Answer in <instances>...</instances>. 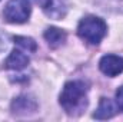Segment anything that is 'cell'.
<instances>
[{
    "label": "cell",
    "instance_id": "cell-1",
    "mask_svg": "<svg viewBox=\"0 0 123 122\" xmlns=\"http://www.w3.org/2000/svg\"><path fill=\"white\" fill-rule=\"evenodd\" d=\"M60 105L69 115H79L87 106V86L80 81L67 82L60 93Z\"/></svg>",
    "mask_w": 123,
    "mask_h": 122
},
{
    "label": "cell",
    "instance_id": "cell-2",
    "mask_svg": "<svg viewBox=\"0 0 123 122\" xmlns=\"http://www.w3.org/2000/svg\"><path fill=\"white\" fill-rule=\"evenodd\" d=\"M106 33H107L106 23L100 17H94V16L82 19L77 26V34L89 45H99L106 36Z\"/></svg>",
    "mask_w": 123,
    "mask_h": 122
},
{
    "label": "cell",
    "instance_id": "cell-3",
    "mask_svg": "<svg viewBox=\"0 0 123 122\" xmlns=\"http://www.w3.org/2000/svg\"><path fill=\"white\" fill-rule=\"evenodd\" d=\"M31 7L29 0H9L4 10L3 16L9 23H25L29 20Z\"/></svg>",
    "mask_w": 123,
    "mask_h": 122
},
{
    "label": "cell",
    "instance_id": "cell-4",
    "mask_svg": "<svg viewBox=\"0 0 123 122\" xmlns=\"http://www.w3.org/2000/svg\"><path fill=\"white\" fill-rule=\"evenodd\" d=\"M52 19H63L67 12V0H34Z\"/></svg>",
    "mask_w": 123,
    "mask_h": 122
},
{
    "label": "cell",
    "instance_id": "cell-5",
    "mask_svg": "<svg viewBox=\"0 0 123 122\" xmlns=\"http://www.w3.org/2000/svg\"><path fill=\"white\" fill-rule=\"evenodd\" d=\"M99 68L106 76L115 78L123 72V58L116 55H106L100 59Z\"/></svg>",
    "mask_w": 123,
    "mask_h": 122
},
{
    "label": "cell",
    "instance_id": "cell-6",
    "mask_svg": "<svg viewBox=\"0 0 123 122\" xmlns=\"http://www.w3.org/2000/svg\"><path fill=\"white\" fill-rule=\"evenodd\" d=\"M29 56L25 53V50L22 49H14L10 55H9V58L6 59V68L7 69H13V70H22V69H25L27 65H29Z\"/></svg>",
    "mask_w": 123,
    "mask_h": 122
},
{
    "label": "cell",
    "instance_id": "cell-7",
    "mask_svg": "<svg viewBox=\"0 0 123 122\" xmlns=\"http://www.w3.org/2000/svg\"><path fill=\"white\" fill-rule=\"evenodd\" d=\"M12 109L17 115H27V114L36 111V102L27 96H19L13 101Z\"/></svg>",
    "mask_w": 123,
    "mask_h": 122
},
{
    "label": "cell",
    "instance_id": "cell-8",
    "mask_svg": "<svg viewBox=\"0 0 123 122\" xmlns=\"http://www.w3.org/2000/svg\"><path fill=\"white\" fill-rule=\"evenodd\" d=\"M116 114V106L109 98H102L97 106V111L93 114V118L96 119H109Z\"/></svg>",
    "mask_w": 123,
    "mask_h": 122
},
{
    "label": "cell",
    "instance_id": "cell-9",
    "mask_svg": "<svg viewBox=\"0 0 123 122\" xmlns=\"http://www.w3.org/2000/svg\"><path fill=\"white\" fill-rule=\"evenodd\" d=\"M44 39L50 47L56 49L66 42V33L60 29H57V27H49L44 32Z\"/></svg>",
    "mask_w": 123,
    "mask_h": 122
},
{
    "label": "cell",
    "instance_id": "cell-10",
    "mask_svg": "<svg viewBox=\"0 0 123 122\" xmlns=\"http://www.w3.org/2000/svg\"><path fill=\"white\" fill-rule=\"evenodd\" d=\"M14 43L17 45V46H20L25 52H36L37 50V45H36V42L31 39V37H25V36H16L14 37Z\"/></svg>",
    "mask_w": 123,
    "mask_h": 122
},
{
    "label": "cell",
    "instance_id": "cell-11",
    "mask_svg": "<svg viewBox=\"0 0 123 122\" xmlns=\"http://www.w3.org/2000/svg\"><path fill=\"white\" fill-rule=\"evenodd\" d=\"M116 102H117V108L123 112V86H120L116 91Z\"/></svg>",
    "mask_w": 123,
    "mask_h": 122
}]
</instances>
